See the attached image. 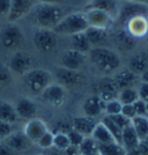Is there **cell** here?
I'll list each match as a JSON object with an SVG mask.
<instances>
[{"label": "cell", "instance_id": "5b68a950", "mask_svg": "<svg viewBox=\"0 0 148 155\" xmlns=\"http://www.w3.org/2000/svg\"><path fill=\"white\" fill-rule=\"evenodd\" d=\"M139 15L148 16V5L146 2L120 0L118 6V13L116 16V25L123 27L130 19Z\"/></svg>", "mask_w": 148, "mask_h": 155}, {"label": "cell", "instance_id": "9c48e42d", "mask_svg": "<svg viewBox=\"0 0 148 155\" xmlns=\"http://www.w3.org/2000/svg\"><path fill=\"white\" fill-rule=\"evenodd\" d=\"M32 60L31 56L26 51H15L13 56L8 61V68L12 72V74L23 77L26 73L32 70Z\"/></svg>", "mask_w": 148, "mask_h": 155}, {"label": "cell", "instance_id": "f1b7e54d", "mask_svg": "<svg viewBox=\"0 0 148 155\" xmlns=\"http://www.w3.org/2000/svg\"><path fill=\"white\" fill-rule=\"evenodd\" d=\"M131 125L134 129L139 140H146L148 138V119L147 117H134L131 120Z\"/></svg>", "mask_w": 148, "mask_h": 155}, {"label": "cell", "instance_id": "c3c4849f", "mask_svg": "<svg viewBox=\"0 0 148 155\" xmlns=\"http://www.w3.org/2000/svg\"><path fill=\"white\" fill-rule=\"evenodd\" d=\"M126 155H140V150H139V147H135V148H133V149L126 150Z\"/></svg>", "mask_w": 148, "mask_h": 155}, {"label": "cell", "instance_id": "4fadbf2b", "mask_svg": "<svg viewBox=\"0 0 148 155\" xmlns=\"http://www.w3.org/2000/svg\"><path fill=\"white\" fill-rule=\"evenodd\" d=\"M54 77L58 80V84H61L64 88L70 87V88H74L80 84H82L84 80V74L80 71H73V70H68V68H64L60 67L54 72Z\"/></svg>", "mask_w": 148, "mask_h": 155}, {"label": "cell", "instance_id": "11a10c76", "mask_svg": "<svg viewBox=\"0 0 148 155\" xmlns=\"http://www.w3.org/2000/svg\"><path fill=\"white\" fill-rule=\"evenodd\" d=\"M145 2H146V4L148 5V0H145Z\"/></svg>", "mask_w": 148, "mask_h": 155}, {"label": "cell", "instance_id": "ac0fdd59", "mask_svg": "<svg viewBox=\"0 0 148 155\" xmlns=\"http://www.w3.org/2000/svg\"><path fill=\"white\" fill-rule=\"evenodd\" d=\"M84 35L89 42L91 49L93 48H108L110 41L109 30H104V29H97L89 27L86 31Z\"/></svg>", "mask_w": 148, "mask_h": 155}, {"label": "cell", "instance_id": "f5cc1de1", "mask_svg": "<svg viewBox=\"0 0 148 155\" xmlns=\"http://www.w3.org/2000/svg\"><path fill=\"white\" fill-rule=\"evenodd\" d=\"M146 44H147V48H148V36L146 37Z\"/></svg>", "mask_w": 148, "mask_h": 155}, {"label": "cell", "instance_id": "f6af8a7d", "mask_svg": "<svg viewBox=\"0 0 148 155\" xmlns=\"http://www.w3.org/2000/svg\"><path fill=\"white\" fill-rule=\"evenodd\" d=\"M9 8H11V0H0V16H5L9 13Z\"/></svg>", "mask_w": 148, "mask_h": 155}, {"label": "cell", "instance_id": "1f68e13d", "mask_svg": "<svg viewBox=\"0 0 148 155\" xmlns=\"http://www.w3.org/2000/svg\"><path fill=\"white\" fill-rule=\"evenodd\" d=\"M118 101L125 105V104H133L135 101L139 100V94H138V89L136 87H132V88H125L122 91H118Z\"/></svg>", "mask_w": 148, "mask_h": 155}, {"label": "cell", "instance_id": "7bdbcfd3", "mask_svg": "<svg viewBox=\"0 0 148 155\" xmlns=\"http://www.w3.org/2000/svg\"><path fill=\"white\" fill-rule=\"evenodd\" d=\"M138 94H139V98L143 101V102H148V84L146 82H140L138 86Z\"/></svg>", "mask_w": 148, "mask_h": 155}, {"label": "cell", "instance_id": "91938a15", "mask_svg": "<svg viewBox=\"0 0 148 155\" xmlns=\"http://www.w3.org/2000/svg\"><path fill=\"white\" fill-rule=\"evenodd\" d=\"M41 155H44V154H41Z\"/></svg>", "mask_w": 148, "mask_h": 155}, {"label": "cell", "instance_id": "7402d4cb", "mask_svg": "<svg viewBox=\"0 0 148 155\" xmlns=\"http://www.w3.org/2000/svg\"><path fill=\"white\" fill-rule=\"evenodd\" d=\"M98 96L105 103L118 97V89L112 78H105L98 84Z\"/></svg>", "mask_w": 148, "mask_h": 155}, {"label": "cell", "instance_id": "ba28073f", "mask_svg": "<svg viewBox=\"0 0 148 155\" xmlns=\"http://www.w3.org/2000/svg\"><path fill=\"white\" fill-rule=\"evenodd\" d=\"M84 13L86 15V19L88 21L89 27H93V28L109 30L116 25L115 18H112L111 15L103 11L95 9V8H86V12Z\"/></svg>", "mask_w": 148, "mask_h": 155}, {"label": "cell", "instance_id": "f546056e", "mask_svg": "<svg viewBox=\"0 0 148 155\" xmlns=\"http://www.w3.org/2000/svg\"><path fill=\"white\" fill-rule=\"evenodd\" d=\"M115 41H116L117 44L120 46L122 49H124V50H132L134 48L135 43H136V41L132 36H130L124 28L116 31V34H115Z\"/></svg>", "mask_w": 148, "mask_h": 155}, {"label": "cell", "instance_id": "7c38bea8", "mask_svg": "<svg viewBox=\"0 0 148 155\" xmlns=\"http://www.w3.org/2000/svg\"><path fill=\"white\" fill-rule=\"evenodd\" d=\"M123 28L135 41L146 38L148 36V16H145V15L134 16V18L130 19L123 26Z\"/></svg>", "mask_w": 148, "mask_h": 155}, {"label": "cell", "instance_id": "94428289", "mask_svg": "<svg viewBox=\"0 0 148 155\" xmlns=\"http://www.w3.org/2000/svg\"><path fill=\"white\" fill-rule=\"evenodd\" d=\"M147 119H148V116H147Z\"/></svg>", "mask_w": 148, "mask_h": 155}, {"label": "cell", "instance_id": "d6a6232c", "mask_svg": "<svg viewBox=\"0 0 148 155\" xmlns=\"http://www.w3.org/2000/svg\"><path fill=\"white\" fill-rule=\"evenodd\" d=\"M101 123L107 127V130L110 132V134L113 137L115 141L118 142V143L122 142V130L119 129L116 124L112 122V119H111L109 116L104 115L103 118L101 119Z\"/></svg>", "mask_w": 148, "mask_h": 155}, {"label": "cell", "instance_id": "d4e9b609", "mask_svg": "<svg viewBox=\"0 0 148 155\" xmlns=\"http://www.w3.org/2000/svg\"><path fill=\"white\" fill-rule=\"evenodd\" d=\"M19 116L15 111L14 104L9 103L7 101H1L0 102V120L8 124H16L19 122Z\"/></svg>", "mask_w": 148, "mask_h": 155}, {"label": "cell", "instance_id": "83f0119b", "mask_svg": "<svg viewBox=\"0 0 148 155\" xmlns=\"http://www.w3.org/2000/svg\"><path fill=\"white\" fill-rule=\"evenodd\" d=\"M91 138L97 142V145H105V143L116 142L115 139H113V137L110 134V132L101 122L96 124V126L94 129V132L91 134Z\"/></svg>", "mask_w": 148, "mask_h": 155}, {"label": "cell", "instance_id": "bcb514c9", "mask_svg": "<svg viewBox=\"0 0 148 155\" xmlns=\"http://www.w3.org/2000/svg\"><path fill=\"white\" fill-rule=\"evenodd\" d=\"M0 155H20L19 153H16L15 150L8 147L5 142H0Z\"/></svg>", "mask_w": 148, "mask_h": 155}, {"label": "cell", "instance_id": "8992f818", "mask_svg": "<svg viewBox=\"0 0 148 155\" xmlns=\"http://www.w3.org/2000/svg\"><path fill=\"white\" fill-rule=\"evenodd\" d=\"M26 37L19 26L15 23H7L0 31V44L4 50L14 51L25 44Z\"/></svg>", "mask_w": 148, "mask_h": 155}, {"label": "cell", "instance_id": "e575fe53", "mask_svg": "<svg viewBox=\"0 0 148 155\" xmlns=\"http://www.w3.org/2000/svg\"><path fill=\"white\" fill-rule=\"evenodd\" d=\"M13 81V74L9 71L8 66L0 64V91L7 89Z\"/></svg>", "mask_w": 148, "mask_h": 155}, {"label": "cell", "instance_id": "3957f363", "mask_svg": "<svg viewBox=\"0 0 148 155\" xmlns=\"http://www.w3.org/2000/svg\"><path fill=\"white\" fill-rule=\"evenodd\" d=\"M89 28L86 15L82 12L66 14L60 20L57 26L53 28V31L57 35L63 36H73L80 32H84Z\"/></svg>", "mask_w": 148, "mask_h": 155}, {"label": "cell", "instance_id": "30bf717a", "mask_svg": "<svg viewBox=\"0 0 148 155\" xmlns=\"http://www.w3.org/2000/svg\"><path fill=\"white\" fill-rule=\"evenodd\" d=\"M2 142H5L8 147H11L16 153H19L20 155L27 154V153L31 152L32 146L35 145L27 138L23 131H14L9 136L5 138L2 140Z\"/></svg>", "mask_w": 148, "mask_h": 155}, {"label": "cell", "instance_id": "b9f144b4", "mask_svg": "<svg viewBox=\"0 0 148 155\" xmlns=\"http://www.w3.org/2000/svg\"><path fill=\"white\" fill-rule=\"evenodd\" d=\"M15 131V127L12 124L5 123V122H1L0 120V142L2 141L6 137H8L12 132Z\"/></svg>", "mask_w": 148, "mask_h": 155}, {"label": "cell", "instance_id": "74e56055", "mask_svg": "<svg viewBox=\"0 0 148 155\" xmlns=\"http://www.w3.org/2000/svg\"><path fill=\"white\" fill-rule=\"evenodd\" d=\"M53 138H54V133L51 131H46L44 134L38 139L36 145L42 149L52 148L53 147Z\"/></svg>", "mask_w": 148, "mask_h": 155}, {"label": "cell", "instance_id": "6da1fadb", "mask_svg": "<svg viewBox=\"0 0 148 155\" xmlns=\"http://www.w3.org/2000/svg\"><path fill=\"white\" fill-rule=\"evenodd\" d=\"M30 13L32 14V22L37 29L50 30H53V28L66 15L64 7L54 4H38L34 6Z\"/></svg>", "mask_w": 148, "mask_h": 155}, {"label": "cell", "instance_id": "e0dca14e", "mask_svg": "<svg viewBox=\"0 0 148 155\" xmlns=\"http://www.w3.org/2000/svg\"><path fill=\"white\" fill-rule=\"evenodd\" d=\"M112 79H113V82L116 84L118 91L125 88H132V87H135V84H140V77L134 74L130 70L116 72Z\"/></svg>", "mask_w": 148, "mask_h": 155}, {"label": "cell", "instance_id": "52a82bcc", "mask_svg": "<svg viewBox=\"0 0 148 155\" xmlns=\"http://www.w3.org/2000/svg\"><path fill=\"white\" fill-rule=\"evenodd\" d=\"M32 43L39 53H52L58 45L57 34L50 29H36L32 34Z\"/></svg>", "mask_w": 148, "mask_h": 155}, {"label": "cell", "instance_id": "603a6c76", "mask_svg": "<svg viewBox=\"0 0 148 155\" xmlns=\"http://www.w3.org/2000/svg\"><path fill=\"white\" fill-rule=\"evenodd\" d=\"M118 6H119L118 0H90L87 4L86 8H95V9L103 11L116 20L117 13H118Z\"/></svg>", "mask_w": 148, "mask_h": 155}, {"label": "cell", "instance_id": "836d02e7", "mask_svg": "<svg viewBox=\"0 0 148 155\" xmlns=\"http://www.w3.org/2000/svg\"><path fill=\"white\" fill-rule=\"evenodd\" d=\"M80 155H93L97 153V142L91 137H86L77 147Z\"/></svg>", "mask_w": 148, "mask_h": 155}, {"label": "cell", "instance_id": "7dc6e473", "mask_svg": "<svg viewBox=\"0 0 148 155\" xmlns=\"http://www.w3.org/2000/svg\"><path fill=\"white\" fill-rule=\"evenodd\" d=\"M139 150H140V155H148V142L146 140H142L139 143Z\"/></svg>", "mask_w": 148, "mask_h": 155}, {"label": "cell", "instance_id": "681fc988", "mask_svg": "<svg viewBox=\"0 0 148 155\" xmlns=\"http://www.w3.org/2000/svg\"><path fill=\"white\" fill-rule=\"evenodd\" d=\"M39 4H54V5H60V0H38Z\"/></svg>", "mask_w": 148, "mask_h": 155}, {"label": "cell", "instance_id": "2e32d148", "mask_svg": "<svg viewBox=\"0 0 148 155\" xmlns=\"http://www.w3.org/2000/svg\"><path fill=\"white\" fill-rule=\"evenodd\" d=\"M14 108H15V111H16L19 118L21 119L31 120V119L36 118L37 107H36L35 102L30 100L29 97H19L14 103Z\"/></svg>", "mask_w": 148, "mask_h": 155}, {"label": "cell", "instance_id": "5bb4252c", "mask_svg": "<svg viewBox=\"0 0 148 155\" xmlns=\"http://www.w3.org/2000/svg\"><path fill=\"white\" fill-rule=\"evenodd\" d=\"M34 6L32 0H11V8L6 19L9 23H15L18 20L30 13Z\"/></svg>", "mask_w": 148, "mask_h": 155}, {"label": "cell", "instance_id": "9a60e30c", "mask_svg": "<svg viewBox=\"0 0 148 155\" xmlns=\"http://www.w3.org/2000/svg\"><path fill=\"white\" fill-rule=\"evenodd\" d=\"M86 59H87L86 54L68 49L61 53L59 64H60V67L73 70V71H80V68L84 66Z\"/></svg>", "mask_w": 148, "mask_h": 155}, {"label": "cell", "instance_id": "6125c7cd", "mask_svg": "<svg viewBox=\"0 0 148 155\" xmlns=\"http://www.w3.org/2000/svg\"><path fill=\"white\" fill-rule=\"evenodd\" d=\"M89 1H90V0H89Z\"/></svg>", "mask_w": 148, "mask_h": 155}, {"label": "cell", "instance_id": "484cf974", "mask_svg": "<svg viewBox=\"0 0 148 155\" xmlns=\"http://www.w3.org/2000/svg\"><path fill=\"white\" fill-rule=\"evenodd\" d=\"M70 44H71L72 50H75L80 53H84L86 56H88L89 51L91 50V46H90L84 32H80L77 35L70 36Z\"/></svg>", "mask_w": 148, "mask_h": 155}, {"label": "cell", "instance_id": "60d3db41", "mask_svg": "<svg viewBox=\"0 0 148 155\" xmlns=\"http://www.w3.org/2000/svg\"><path fill=\"white\" fill-rule=\"evenodd\" d=\"M133 108H134L135 115H136V116H139V117H147L148 116L146 102L141 101L140 98L133 103Z\"/></svg>", "mask_w": 148, "mask_h": 155}, {"label": "cell", "instance_id": "8d00e7d4", "mask_svg": "<svg viewBox=\"0 0 148 155\" xmlns=\"http://www.w3.org/2000/svg\"><path fill=\"white\" fill-rule=\"evenodd\" d=\"M123 104L118 101V98H115L112 101H109L105 103V109H104V114L107 116H115L122 112Z\"/></svg>", "mask_w": 148, "mask_h": 155}, {"label": "cell", "instance_id": "f35d334b", "mask_svg": "<svg viewBox=\"0 0 148 155\" xmlns=\"http://www.w3.org/2000/svg\"><path fill=\"white\" fill-rule=\"evenodd\" d=\"M109 117L112 119V122L116 124L117 126L122 130V131L124 129H126L127 126L131 125V119L126 118V117L124 116V115H122V114H118V115H115V116H109Z\"/></svg>", "mask_w": 148, "mask_h": 155}, {"label": "cell", "instance_id": "680465c9", "mask_svg": "<svg viewBox=\"0 0 148 155\" xmlns=\"http://www.w3.org/2000/svg\"><path fill=\"white\" fill-rule=\"evenodd\" d=\"M23 155H28V154H23Z\"/></svg>", "mask_w": 148, "mask_h": 155}, {"label": "cell", "instance_id": "ab89813d", "mask_svg": "<svg viewBox=\"0 0 148 155\" xmlns=\"http://www.w3.org/2000/svg\"><path fill=\"white\" fill-rule=\"evenodd\" d=\"M67 137H68V140H70L71 146H74V147H79L80 143H81L82 140L84 139V137L82 136V134H80L79 132L74 131L73 129H71L67 132Z\"/></svg>", "mask_w": 148, "mask_h": 155}, {"label": "cell", "instance_id": "d6986e66", "mask_svg": "<svg viewBox=\"0 0 148 155\" xmlns=\"http://www.w3.org/2000/svg\"><path fill=\"white\" fill-rule=\"evenodd\" d=\"M46 131H49L46 124L43 120L37 119V118L31 119V120H28V123L26 124L25 130H23V132H25V134L27 136V138L32 143H36V142L38 141V139L44 134Z\"/></svg>", "mask_w": 148, "mask_h": 155}, {"label": "cell", "instance_id": "277c9868", "mask_svg": "<svg viewBox=\"0 0 148 155\" xmlns=\"http://www.w3.org/2000/svg\"><path fill=\"white\" fill-rule=\"evenodd\" d=\"M22 78L27 91L35 96H39L45 88L52 84V74L43 68H32Z\"/></svg>", "mask_w": 148, "mask_h": 155}, {"label": "cell", "instance_id": "d590c367", "mask_svg": "<svg viewBox=\"0 0 148 155\" xmlns=\"http://www.w3.org/2000/svg\"><path fill=\"white\" fill-rule=\"evenodd\" d=\"M70 146H71V143H70V140H68L67 133H61V132L54 133V138H53V148L64 152V150H66Z\"/></svg>", "mask_w": 148, "mask_h": 155}, {"label": "cell", "instance_id": "db71d44e", "mask_svg": "<svg viewBox=\"0 0 148 155\" xmlns=\"http://www.w3.org/2000/svg\"><path fill=\"white\" fill-rule=\"evenodd\" d=\"M146 107H147V112H148V102L146 103Z\"/></svg>", "mask_w": 148, "mask_h": 155}, {"label": "cell", "instance_id": "ee69618b", "mask_svg": "<svg viewBox=\"0 0 148 155\" xmlns=\"http://www.w3.org/2000/svg\"><path fill=\"white\" fill-rule=\"evenodd\" d=\"M122 115L126 117V118H129V119H133L134 117H136L135 115V111H134V108H133V104H125V105H123L122 108V112H120Z\"/></svg>", "mask_w": 148, "mask_h": 155}, {"label": "cell", "instance_id": "8fae6325", "mask_svg": "<svg viewBox=\"0 0 148 155\" xmlns=\"http://www.w3.org/2000/svg\"><path fill=\"white\" fill-rule=\"evenodd\" d=\"M39 96H41L43 102H45L49 105L60 107L65 103L67 94H66V88H64L61 84H59L58 82L57 84L52 82L51 84H49L45 88Z\"/></svg>", "mask_w": 148, "mask_h": 155}, {"label": "cell", "instance_id": "816d5d0a", "mask_svg": "<svg viewBox=\"0 0 148 155\" xmlns=\"http://www.w3.org/2000/svg\"><path fill=\"white\" fill-rule=\"evenodd\" d=\"M132 1H141V2H145V0H132Z\"/></svg>", "mask_w": 148, "mask_h": 155}, {"label": "cell", "instance_id": "f907efd6", "mask_svg": "<svg viewBox=\"0 0 148 155\" xmlns=\"http://www.w3.org/2000/svg\"><path fill=\"white\" fill-rule=\"evenodd\" d=\"M140 82H146V84H148V70L145 71L140 75Z\"/></svg>", "mask_w": 148, "mask_h": 155}, {"label": "cell", "instance_id": "7a4b0ae2", "mask_svg": "<svg viewBox=\"0 0 148 155\" xmlns=\"http://www.w3.org/2000/svg\"><path fill=\"white\" fill-rule=\"evenodd\" d=\"M88 57L95 68L104 75L115 74L122 65L119 54L109 48H93L88 53Z\"/></svg>", "mask_w": 148, "mask_h": 155}, {"label": "cell", "instance_id": "ffe728a7", "mask_svg": "<svg viewBox=\"0 0 148 155\" xmlns=\"http://www.w3.org/2000/svg\"><path fill=\"white\" fill-rule=\"evenodd\" d=\"M104 109H105V102H103L98 95H93L86 98L82 105L84 116L90 118L101 116L102 114H104Z\"/></svg>", "mask_w": 148, "mask_h": 155}, {"label": "cell", "instance_id": "4316f807", "mask_svg": "<svg viewBox=\"0 0 148 155\" xmlns=\"http://www.w3.org/2000/svg\"><path fill=\"white\" fill-rule=\"evenodd\" d=\"M140 143V140L135 133L134 129L132 127V125L127 126L126 129H124L122 131V145L125 150H130V149H133L135 147H138Z\"/></svg>", "mask_w": 148, "mask_h": 155}, {"label": "cell", "instance_id": "6f0895ef", "mask_svg": "<svg viewBox=\"0 0 148 155\" xmlns=\"http://www.w3.org/2000/svg\"><path fill=\"white\" fill-rule=\"evenodd\" d=\"M146 141H147V142H148V138H147V139H146Z\"/></svg>", "mask_w": 148, "mask_h": 155}, {"label": "cell", "instance_id": "4dcf8cb0", "mask_svg": "<svg viewBox=\"0 0 148 155\" xmlns=\"http://www.w3.org/2000/svg\"><path fill=\"white\" fill-rule=\"evenodd\" d=\"M98 155H126V150L120 143L111 142L105 145H97Z\"/></svg>", "mask_w": 148, "mask_h": 155}, {"label": "cell", "instance_id": "9f6ffc18", "mask_svg": "<svg viewBox=\"0 0 148 155\" xmlns=\"http://www.w3.org/2000/svg\"><path fill=\"white\" fill-rule=\"evenodd\" d=\"M93 155H98V153H96V154H93Z\"/></svg>", "mask_w": 148, "mask_h": 155}, {"label": "cell", "instance_id": "44dd1931", "mask_svg": "<svg viewBox=\"0 0 148 155\" xmlns=\"http://www.w3.org/2000/svg\"><path fill=\"white\" fill-rule=\"evenodd\" d=\"M96 122L94 118H90L87 116H81V117H75L72 120V129L74 131L79 132L80 134L86 138V137H91L94 129L96 126Z\"/></svg>", "mask_w": 148, "mask_h": 155}, {"label": "cell", "instance_id": "cb8c5ba5", "mask_svg": "<svg viewBox=\"0 0 148 155\" xmlns=\"http://www.w3.org/2000/svg\"><path fill=\"white\" fill-rule=\"evenodd\" d=\"M127 70L140 77L143 72L148 70V56L146 53H136L131 57Z\"/></svg>", "mask_w": 148, "mask_h": 155}]
</instances>
